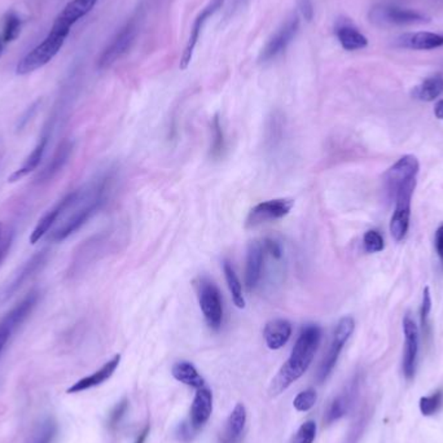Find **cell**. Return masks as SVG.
I'll return each mask as SVG.
<instances>
[{
  "mask_svg": "<svg viewBox=\"0 0 443 443\" xmlns=\"http://www.w3.org/2000/svg\"><path fill=\"white\" fill-rule=\"evenodd\" d=\"M112 176H104L90 182L73 192L70 205L65 211H69L68 217L52 234V241H62L70 236L75 231L87 223L102 209L109 194Z\"/></svg>",
  "mask_w": 443,
  "mask_h": 443,
  "instance_id": "obj_1",
  "label": "cell"
},
{
  "mask_svg": "<svg viewBox=\"0 0 443 443\" xmlns=\"http://www.w3.org/2000/svg\"><path fill=\"white\" fill-rule=\"evenodd\" d=\"M320 341L321 330L319 326L308 324L302 328L288 361L281 366L278 375L271 382V395L281 394L293 382L297 381L301 376H303L319 349Z\"/></svg>",
  "mask_w": 443,
  "mask_h": 443,
  "instance_id": "obj_2",
  "label": "cell"
},
{
  "mask_svg": "<svg viewBox=\"0 0 443 443\" xmlns=\"http://www.w3.org/2000/svg\"><path fill=\"white\" fill-rule=\"evenodd\" d=\"M69 34V31L51 28L48 35L17 64L16 74L26 75L46 66L60 52Z\"/></svg>",
  "mask_w": 443,
  "mask_h": 443,
  "instance_id": "obj_3",
  "label": "cell"
},
{
  "mask_svg": "<svg viewBox=\"0 0 443 443\" xmlns=\"http://www.w3.org/2000/svg\"><path fill=\"white\" fill-rule=\"evenodd\" d=\"M416 188V178H411L397 187L390 197L395 201V209L390 219V234L395 241H402L410 228L411 201Z\"/></svg>",
  "mask_w": 443,
  "mask_h": 443,
  "instance_id": "obj_4",
  "label": "cell"
},
{
  "mask_svg": "<svg viewBox=\"0 0 443 443\" xmlns=\"http://www.w3.org/2000/svg\"><path fill=\"white\" fill-rule=\"evenodd\" d=\"M197 296L204 319L210 330H219L223 323V299L217 285L207 278L196 283Z\"/></svg>",
  "mask_w": 443,
  "mask_h": 443,
  "instance_id": "obj_5",
  "label": "cell"
},
{
  "mask_svg": "<svg viewBox=\"0 0 443 443\" xmlns=\"http://www.w3.org/2000/svg\"><path fill=\"white\" fill-rule=\"evenodd\" d=\"M354 330H355V320L352 319L351 317H343L337 323L336 330L333 333V340L330 343V350L324 357L323 361L320 363L319 368L317 372V381L319 384H323L330 377V373L336 367L337 361L340 358L341 351L343 349L345 343L350 339Z\"/></svg>",
  "mask_w": 443,
  "mask_h": 443,
  "instance_id": "obj_6",
  "label": "cell"
},
{
  "mask_svg": "<svg viewBox=\"0 0 443 443\" xmlns=\"http://www.w3.org/2000/svg\"><path fill=\"white\" fill-rule=\"evenodd\" d=\"M38 299H39V293L37 290H31L20 303H17L0 319V352L6 348L12 334L30 315L31 311L38 302Z\"/></svg>",
  "mask_w": 443,
  "mask_h": 443,
  "instance_id": "obj_7",
  "label": "cell"
},
{
  "mask_svg": "<svg viewBox=\"0 0 443 443\" xmlns=\"http://www.w3.org/2000/svg\"><path fill=\"white\" fill-rule=\"evenodd\" d=\"M293 207L294 201L292 198H275L261 202L249 211L245 226L247 228H256L270 222L279 220L287 217Z\"/></svg>",
  "mask_w": 443,
  "mask_h": 443,
  "instance_id": "obj_8",
  "label": "cell"
},
{
  "mask_svg": "<svg viewBox=\"0 0 443 443\" xmlns=\"http://www.w3.org/2000/svg\"><path fill=\"white\" fill-rule=\"evenodd\" d=\"M136 31H138L136 21L133 19V20L129 21L124 28L114 35L113 39L100 55L97 66L100 69H106V68L112 66L117 60H120L124 53L130 50L131 44L134 43Z\"/></svg>",
  "mask_w": 443,
  "mask_h": 443,
  "instance_id": "obj_9",
  "label": "cell"
},
{
  "mask_svg": "<svg viewBox=\"0 0 443 443\" xmlns=\"http://www.w3.org/2000/svg\"><path fill=\"white\" fill-rule=\"evenodd\" d=\"M370 19L377 25H413L426 21V17L417 10L402 8L390 4H379L372 8Z\"/></svg>",
  "mask_w": 443,
  "mask_h": 443,
  "instance_id": "obj_10",
  "label": "cell"
},
{
  "mask_svg": "<svg viewBox=\"0 0 443 443\" xmlns=\"http://www.w3.org/2000/svg\"><path fill=\"white\" fill-rule=\"evenodd\" d=\"M299 19L297 15L292 16L280 29L278 32L268 41L266 47L261 52L259 62H267L278 57L280 53L287 50L290 41L294 39L296 34L299 32Z\"/></svg>",
  "mask_w": 443,
  "mask_h": 443,
  "instance_id": "obj_11",
  "label": "cell"
},
{
  "mask_svg": "<svg viewBox=\"0 0 443 443\" xmlns=\"http://www.w3.org/2000/svg\"><path fill=\"white\" fill-rule=\"evenodd\" d=\"M404 332V354H403V373L407 380H411L416 372L419 354V328L415 320L407 314L403 319Z\"/></svg>",
  "mask_w": 443,
  "mask_h": 443,
  "instance_id": "obj_12",
  "label": "cell"
},
{
  "mask_svg": "<svg viewBox=\"0 0 443 443\" xmlns=\"http://www.w3.org/2000/svg\"><path fill=\"white\" fill-rule=\"evenodd\" d=\"M420 170V164L415 155H403L394 165L386 171L384 176V185L385 191L392 196L393 192L397 189V187L402 185L403 182L416 178Z\"/></svg>",
  "mask_w": 443,
  "mask_h": 443,
  "instance_id": "obj_13",
  "label": "cell"
},
{
  "mask_svg": "<svg viewBox=\"0 0 443 443\" xmlns=\"http://www.w3.org/2000/svg\"><path fill=\"white\" fill-rule=\"evenodd\" d=\"M266 250L262 240H254L247 247V267H245V285L247 292H254L259 285L263 275V263Z\"/></svg>",
  "mask_w": 443,
  "mask_h": 443,
  "instance_id": "obj_14",
  "label": "cell"
},
{
  "mask_svg": "<svg viewBox=\"0 0 443 443\" xmlns=\"http://www.w3.org/2000/svg\"><path fill=\"white\" fill-rule=\"evenodd\" d=\"M223 4V0H211L207 7L204 10H201L198 13V16L196 17V20L194 22V26H192V30H191V35H189V39L187 41L186 48H185V52H183V56H182V62H180V69L186 70L188 68V65L192 62V56H194V52H195V48H196L197 41L200 39V34L201 31L204 29L205 23H207V20L217 12Z\"/></svg>",
  "mask_w": 443,
  "mask_h": 443,
  "instance_id": "obj_15",
  "label": "cell"
},
{
  "mask_svg": "<svg viewBox=\"0 0 443 443\" xmlns=\"http://www.w3.org/2000/svg\"><path fill=\"white\" fill-rule=\"evenodd\" d=\"M96 3L97 0H70L57 15L56 20L52 23V28L70 32L73 25L88 15Z\"/></svg>",
  "mask_w": 443,
  "mask_h": 443,
  "instance_id": "obj_16",
  "label": "cell"
},
{
  "mask_svg": "<svg viewBox=\"0 0 443 443\" xmlns=\"http://www.w3.org/2000/svg\"><path fill=\"white\" fill-rule=\"evenodd\" d=\"M211 413H213V394L205 386L201 389H197L196 395L191 406V417H189L191 426L195 431H200L210 419Z\"/></svg>",
  "mask_w": 443,
  "mask_h": 443,
  "instance_id": "obj_17",
  "label": "cell"
},
{
  "mask_svg": "<svg viewBox=\"0 0 443 443\" xmlns=\"http://www.w3.org/2000/svg\"><path fill=\"white\" fill-rule=\"evenodd\" d=\"M120 361H121V355L120 354L114 355L113 358L111 361H106L102 368H99L97 371L93 372V375L86 376V377L81 379L79 381H77L74 385H72L68 389V393L74 394V393L84 392V390H88V389H93L95 386L102 385V384H104L106 380H109L113 376L114 372L120 366Z\"/></svg>",
  "mask_w": 443,
  "mask_h": 443,
  "instance_id": "obj_18",
  "label": "cell"
},
{
  "mask_svg": "<svg viewBox=\"0 0 443 443\" xmlns=\"http://www.w3.org/2000/svg\"><path fill=\"white\" fill-rule=\"evenodd\" d=\"M73 200V192L68 194L66 196L62 198L55 207H52L51 210H48L43 217L39 219V222L37 223L35 228L32 229L30 235V244L35 245L38 241H41V237L44 236L51 227L55 225V222L60 218L65 213V210L70 205Z\"/></svg>",
  "mask_w": 443,
  "mask_h": 443,
  "instance_id": "obj_19",
  "label": "cell"
},
{
  "mask_svg": "<svg viewBox=\"0 0 443 443\" xmlns=\"http://www.w3.org/2000/svg\"><path fill=\"white\" fill-rule=\"evenodd\" d=\"M336 35L341 46L346 51L363 50L368 46V39L358 30L350 21L340 20L336 25Z\"/></svg>",
  "mask_w": 443,
  "mask_h": 443,
  "instance_id": "obj_20",
  "label": "cell"
},
{
  "mask_svg": "<svg viewBox=\"0 0 443 443\" xmlns=\"http://www.w3.org/2000/svg\"><path fill=\"white\" fill-rule=\"evenodd\" d=\"M398 44L403 48L417 50V51H429L443 46V35L428 31H420L413 34H406L398 39Z\"/></svg>",
  "mask_w": 443,
  "mask_h": 443,
  "instance_id": "obj_21",
  "label": "cell"
},
{
  "mask_svg": "<svg viewBox=\"0 0 443 443\" xmlns=\"http://www.w3.org/2000/svg\"><path fill=\"white\" fill-rule=\"evenodd\" d=\"M292 336V324L288 320L274 319L268 321L263 330V337L270 350H279L287 345Z\"/></svg>",
  "mask_w": 443,
  "mask_h": 443,
  "instance_id": "obj_22",
  "label": "cell"
},
{
  "mask_svg": "<svg viewBox=\"0 0 443 443\" xmlns=\"http://www.w3.org/2000/svg\"><path fill=\"white\" fill-rule=\"evenodd\" d=\"M247 424V410L243 403H237L227 420L222 435V443H240Z\"/></svg>",
  "mask_w": 443,
  "mask_h": 443,
  "instance_id": "obj_23",
  "label": "cell"
},
{
  "mask_svg": "<svg viewBox=\"0 0 443 443\" xmlns=\"http://www.w3.org/2000/svg\"><path fill=\"white\" fill-rule=\"evenodd\" d=\"M47 144H48V135H43L41 139L38 140L37 145L34 147V149L31 151L30 155L26 157L23 164L8 178V182L10 183L19 182L21 179H23L25 176H29L34 170H37L38 166L41 165Z\"/></svg>",
  "mask_w": 443,
  "mask_h": 443,
  "instance_id": "obj_24",
  "label": "cell"
},
{
  "mask_svg": "<svg viewBox=\"0 0 443 443\" xmlns=\"http://www.w3.org/2000/svg\"><path fill=\"white\" fill-rule=\"evenodd\" d=\"M72 151V143L69 140H64L62 144L57 147V149H56L55 155L52 157L51 161L48 162V165L44 167V170L38 176V182L50 180L56 174H59L62 171V167L69 161Z\"/></svg>",
  "mask_w": 443,
  "mask_h": 443,
  "instance_id": "obj_25",
  "label": "cell"
},
{
  "mask_svg": "<svg viewBox=\"0 0 443 443\" xmlns=\"http://www.w3.org/2000/svg\"><path fill=\"white\" fill-rule=\"evenodd\" d=\"M47 253H48L47 249H44V250H41L38 254H35L34 257L31 258L29 262H26V265L21 270L20 275H17L16 278L13 279V281L4 290V293H3L4 299L10 297L17 289L20 288L23 281H26L28 279L30 278L31 275H34L39 270V267L44 265L46 258L48 256Z\"/></svg>",
  "mask_w": 443,
  "mask_h": 443,
  "instance_id": "obj_26",
  "label": "cell"
},
{
  "mask_svg": "<svg viewBox=\"0 0 443 443\" xmlns=\"http://www.w3.org/2000/svg\"><path fill=\"white\" fill-rule=\"evenodd\" d=\"M171 373H173L176 380L185 384V385H188L191 388L201 389V388L205 386L204 377L198 373L196 367L189 361H178L173 366Z\"/></svg>",
  "mask_w": 443,
  "mask_h": 443,
  "instance_id": "obj_27",
  "label": "cell"
},
{
  "mask_svg": "<svg viewBox=\"0 0 443 443\" xmlns=\"http://www.w3.org/2000/svg\"><path fill=\"white\" fill-rule=\"evenodd\" d=\"M443 93V77L437 74L429 77L422 84L415 87L413 96L420 102H433Z\"/></svg>",
  "mask_w": 443,
  "mask_h": 443,
  "instance_id": "obj_28",
  "label": "cell"
},
{
  "mask_svg": "<svg viewBox=\"0 0 443 443\" xmlns=\"http://www.w3.org/2000/svg\"><path fill=\"white\" fill-rule=\"evenodd\" d=\"M59 432V426L53 417H46L31 432L28 443H53Z\"/></svg>",
  "mask_w": 443,
  "mask_h": 443,
  "instance_id": "obj_29",
  "label": "cell"
},
{
  "mask_svg": "<svg viewBox=\"0 0 443 443\" xmlns=\"http://www.w3.org/2000/svg\"><path fill=\"white\" fill-rule=\"evenodd\" d=\"M223 272H225L227 285H228V289L231 292V297H232L235 306L238 309H244L245 308V299H244V294H243V287H241L240 280L237 278L235 270H234L232 265L228 261L223 263Z\"/></svg>",
  "mask_w": 443,
  "mask_h": 443,
  "instance_id": "obj_30",
  "label": "cell"
},
{
  "mask_svg": "<svg viewBox=\"0 0 443 443\" xmlns=\"http://www.w3.org/2000/svg\"><path fill=\"white\" fill-rule=\"evenodd\" d=\"M351 401V392L343 393L339 395L337 398H334L326 413V423L332 424L334 422H337L339 419H341L345 413L349 411V407H350Z\"/></svg>",
  "mask_w": 443,
  "mask_h": 443,
  "instance_id": "obj_31",
  "label": "cell"
},
{
  "mask_svg": "<svg viewBox=\"0 0 443 443\" xmlns=\"http://www.w3.org/2000/svg\"><path fill=\"white\" fill-rule=\"evenodd\" d=\"M21 26H22V21L20 16L16 12H8L7 16L4 17L3 32H1V38L6 44L16 41L20 37Z\"/></svg>",
  "mask_w": 443,
  "mask_h": 443,
  "instance_id": "obj_32",
  "label": "cell"
},
{
  "mask_svg": "<svg viewBox=\"0 0 443 443\" xmlns=\"http://www.w3.org/2000/svg\"><path fill=\"white\" fill-rule=\"evenodd\" d=\"M211 130H213V142H211V149H210V155L213 158H220L225 148H226V140H225V131L222 127V122L219 115H214L213 122H211Z\"/></svg>",
  "mask_w": 443,
  "mask_h": 443,
  "instance_id": "obj_33",
  "label": "cell"
},
{
  "mask_svg": "<svg viewBox=\"0 0 443 443\" xmlns=\"http://www.w3.org/2000/svg\"><path fill=\"white\" fill-rule=\"evenodd\" d=\"M443 406V392L437 390V392L429 395V397H423L420 399V411L424 416H432L434 413H438Z\"/></svg>",
  "mask_w": 443,
  "mask_h": 443,
  "instance_id": "obj_34",
  "label": "cell"
},
{
  "mask_svg": "<svg viewBox=\"0 0 443 443\" xmlns=\"http://www.w3.org/2000/svg\"><path fill=\"white\" fill-rule=\"evenodd\" d=\"M13 237H15V229L8 225L0 222V265L10 254Z\"/></svg>",
  "mask_w": 443,
  "mask_h": 443,
  "instance_id": "obj_35",
  "label": "cell"
},
{
  "mask_svg": "<svg viewBox=\"0 0 443 443\" xmlns=\"http://www.w3.org/2000/svg\"><path fill=\"white\" fill-rule=\"evenodd\" d=\"M363 245H364L366 252H368V253H380L385 247V243H384V238L379 231L370 229L364 234Z\"/></svg>",
  "mask_w": 443,
  "mask_h": 443,
  "instance_id": "obj_36",
  "label": "cell"
},
{
  "mask_svg": "<svg viewBox=\"0 0 443 443\" xmlns=\"http://www.w3.org/2000/svg\"><path fill=\"white\" fill-rule=\"evenodd\" d=\"M317 437V424L312 420L302 424L297 433L294 434L292 443H312Z\"/></svg>",
  "mask_w": 443,
  "mask_h": 443,
  "instance_id": "obj_37",
  "label": "cell"
},
{
  "mask_svg": "<svg viewBox=\"0 0 443 443\" xmlns=\"http://www.w3.org/2000/svg\"><path fill=\"white\" fill-rule=\"evenodd\" d=\"M315 402H317V392L314 389H308L299 393L293 401V406L299 413H306L314 407Z\"/></svg>",
  "mask_w": 443,
  "mask_h": 443,
  "instance_id": "obj_38",
  "label": "cell"
},
{
  "mask_svg": "<svg viewBox=\"0 0 443 443\" xmlns=\"http://www.w3.org/2000/svg\"><path fill=\"white\" fill-rule=\"evenodd\" d=\"M127 410H129V399L124 398L122 401H120L114 406L113 410L109 413L108 422H106L108 428L109 429H115L118 426V424L122 422L124 415L127 413Z\"/></svg>",
  "mask_w": 443,
  "mask_h": 443,
  "instance_id": "obj_39",
  "label": "cell"
},
{
  "mask_svg": "<svg viewBox=\"0 0 443 443\" xmlns=\"http://www.w3.org/2000/svg\"><path fill=\"white\" fill-rule=\"evenodd\" d=\"M431 310H432V296H431V290H429V288L426 287V288L424 289L422 311H420L423 330H426V328H428V318H429Z\"/></svg>",
  "mask_w": 443,
  "mask_h": 443,
  "instance_id": "obj_40",
  "label": "cell"
},
{
  "mask_svg": "<svg viewBox=\"0 0 443 443\" xmlns=\"http://www.w3.org/2000/svg\"><path fill=\"white\" fill-rule=\"evenodd\" d=\"M263 245H265V250H266V254L271 256L276 261H280L283 258V247L279 244L276 240L274 238H263Z\"/></svg>",
  "mask_w": 443,
  "mask_h": 443,
  "instance_id": "obj_41",
  "label": "cell"
},
{
  "mask_svg": "<svg viewBox=\"0 0 443 443\" xmlns=\"http://www.w3.org/2000/svg\"><path fill=\"white\" fill-rule=\"evenodd\" d=\"M299 8L302 13V16L305 17V20L311 21L314 17V6H312V0H299Z\"/></svg>",
  "mask_w": 443,
  "mask_h": 443,
  "instance_id": "obj_42",
  "label": "cell"
},
{
  "mask_svg": "<svg viewBox=\"0 0 443 443\" xmlns=\"http://www.w3.org/2000/svg\"><path fill=\"white\" fill-rule=\"evenodd\" d=\"M434 245H435L437 254H438V257L441 259V263H442L443 266V223L441 226L438 227V228H437V231H435Z\"/></svg>",
  "mask_w": 443,
  "mask_h": 443,
  "instance_id": "obj_43",
  "label": "cell"
},
{
  "mask_svg": "<svg viewBox=\"0 0 443 443\" xmlns=\"http://www.w3.org/2000/svg\"><path fill=\"white\" fill-rule=\"evenodd\" d=\"M149 432H151V425L148 424V425H145L144 429L139 433V435L136 437V440H135L134 443H145V441H147V438H148V435H149Z\"/></svg>",
  "mask_w": 443,
  "mask_h": 443,
  "instance_id": "obj_44",
  "label": "cell"
},
{
  "mask_svg": "<svg viewBox=\"0 0 443 443\" xmlns=\"http://www.w3.org/2000/svg\"><path fill=\"white\" fill-rule=\"evenodd\" d=\"M434 114L438 120H442L443 121V100L438 102L435 104V108H434Z\"/></svg>",
  "mask_w": 443,
  "mask_h": 443,
  "instance_id": "obj_45",
  "label": "cell"
},
{
  "mask_svg": "<svg viewBox=\"0 0 443 443\" xmlns=\"http://www.w3.org/2000/svg\"><path fill=\"white\" fill-rule=\"evenodd\" d=\"M4 47H6V43L3 41V38L0 37V59H1L3 53H4Z\"/></svg>",
  "mask_w": 443,
  "mask_h": 443,
  "instance_id": "obj_46",
  "label": "cell"
}]
</instances>
